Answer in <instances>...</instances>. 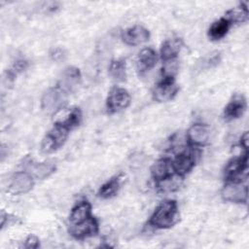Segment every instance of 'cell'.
Wrapping results in <instances>:
<instances>
[{"mask_svg": "<svg viewBox=\"0 0 249 249\" xmlns=\"http://www.w3.org/2000/svg\"><path fill=\"white\" fill-rule=\"evenodd\" d=\"M209 128L203 124H194L187 131V139L192 147H202L208 143Z\"/></svg>", "mask_w": 249, "mask_h": 249, "instance_id": "obj_14", "label": "cell"}, {"mask_svg": "<svg viewBox=\"0 0 249 249\" xmlns=\"http://www.w3.org/2000/svg\"><path fill=\"white\" fill-rule=\"evenodd\" d=\"M158 62V53L152 48L141 50L137 56V69L140 73H146L153 69Z\"/></svg>", "mask_w": 249, "mask_h": 249, "instance_id": "obj_18", "label": "cell"}, {"mask_svg": "<svg viewBox=\"0 0 249 249\" xmlns=\"http://www.w3.org/2000/svg\"><path fill=\"white\" fill-rule=\"evenodd\" d=\"M109 74L115 82L117 83L124 82L126 80L125 60L122 58L113 59L109 65Z\"/></svg>", "mask_w": 249, "mask_h": 249, "instance_id": "obj_22", "label": "cell"}, {"mask_svg": "<svg viewBox=\"0 0 249 249\" xmlns=\"http://www.w3.org/2000/svg\"><path fill=\"white\" fill-rule=\"evenodd\" d=\"M248 170V152L240 157L231 159L226 165L224 176L226 181H242L247 176Z\"/></svg>", "mask_w": 249, "mask_h": 249, "instance_id": "obj_6", "label": "cell"}, {"mask_svg": "<svg viewBox=\"0 0 249 249\" xmlns=\"http://www.w3.org/2000/svg\"><path fill=\"white\" fill-rule=\"evenodd\" d=\"M183 47V41L179 37H172L169 39H166L160 51V58L164 62H172L180 53Z\"/></svg>", "mask_w": 249, "mask_h": 249, "instance_id": "obj_16", "label": "cell"}, {"mask_svg": "<svg viewBox=\"0 0 249 249\" xmlns=\"http://www.w3.org/2000/svg\"><path fill=\"white\" fill-rule=\"evenodd\" d=\"M123 175L118 174L110 178L108 181H106L98 190V196L101 198H110L117 195L121 188Z\"/></svg>", "mask_w": 249, "mask_h": 249, "instance_id": "obj_20", "label": "cell"}, {"mask_svg": "<svg viewBox=\"0 0 249 249\" xmlns=\"http://www.w3.org/2000/svg\"><path fill=\"white\" fill-rule=\"evenodd\" d=\"M248 132L245 131L240 137V146L243 148L245 152H248Z\"/></svg>", "mask_w": 249, "mask_h": 249, "instance_id": "obj_25", "label": "cell"}, {"mask_svg": "<svg viewBox=\"0 0 249 249\" xmlns=\"http://www.w3.org/2000/svg\"><path fill=\"white\" fill-rule=\"evenodd\" d=\"M131 102L129 92L121 87L112 88L106 97L105 107L108 114H116L126 109Z\"/></svg>", "mask_w": 249, "mask_h": 249, "instance_id": "obj_3", "label": "cell"}, {"mask_svg": "<svg viewBox=\"0 0 249 249\" xmlns=\"http://www.w3.org/2000/svg\"><path fill=\"white\" fill-rule=\"evenodd\" d=\"M82 118L83 115L81 109L79 107H73L69 109L64 118L56 121L55 123H58L71 130L80 125V124L82 123Z\"/></svg>", "mask_w": 249, "mask_h": 249, "instance_id": "obj_23", "label": "cell"}, {"mask_svg": "<svg viewBox=\"0 0 249 249\" xmlns=\"http://www.w3.org/2000/svg\"><path fill=\"white\" fill-rule=\"evenodd\" d=\"M23 246H24L25 248H33V249L38 248V247L40 246V240H39V238H38L36 235H34V234H29V235L25 238Z\"/></svg>", "mask_w": 249, "mask_h": 249, "instance_id": "obj_24", "label": "cell"}, {"mask_svg": "<svg viewBox=\"0 0 249 249\" xmlns=\"http://www.w3.org/2000/svg\"><path fill=\"white\" fill-rule=\"evenodd\" d=\"M179 90L174 76H163L153 89V98L158 102H167L172 100Z\"/></svg>", "mask_w": 249, "mask_h": 249, "instance_id": "obj_5", "label": "cell"}, {"mask_svg": "<svg viewBox=\"0 0 249 249\" xmlns=\"http://www.w3.org/2000/svg\"><path fill=\"white\" fill-rule=\"evenodd\" d=\"M221 195L226 201L246 203L248 199V188L242 181H226Z\"/></svg>", "mask_w": 249, "mask_h": 249, "instance_id": "obj_7", "label": "cell"}, {"mask_svg": "<svg viewBox=\"0 0 249 249\" xmlns=\"http://www.w3.org/2000/svg\"><path fill=\"white\" fill-rule=\"evenodd\" d=\"M81 83L82 74L80 69L75 66H68L62 71L56 87L68 95L69 93L74 92Z\"/></svg>", "mask_w": 249, "mask_h": 249, "instance_id": "obj_10", "label": "cell"}, {"mask_svg": "<svg viewBox=\"0 0 249 249\" xmlns=\"http://www.w3.org/2000/svg\"><path fill=\"white\" fill-rule=\"evenodd\" d=\"M99 231V224L94 216H91L88 220L69 226L70 235L78 240H84L89 237L95 236Z\"/></svg>", "mask_w": 249, "mask_h": 249, "instance_id": "obj_11", "label": "cell"}, {"mask_svg": "<svg viewBox=\"0 0 249 249\" xmlns=\"http://www.w3.org/2000/svg\"><path fill=\"white\" fill-rule=\"evenodd\" d=\"M67 94H65L57 87L50 88L47 89L41 98V108L47 114L58 113L66 100Z\"/></svg>", "mask_w": 249, "mask_h": 249, "instance_id": "obj_4", "label": "cell"}, {"mask_svg": "<svg viewBox=\"0 0 249 249\" xmlns=\"http://www.w3.org/2000/svg\"><path fill=\"white\" fill-rule=\"evenodd\" d=\"M247 108V101L243 94L235 93L232 95L229 103L224 109V119L226 121H232L240 118Z\"/></svg>", "mask_w": 249, "mask_h": 249, "instance_id": "obj_13", "label": "cell"}, {"mask_svg": "<svg viewBox=\"0 0 249 249\" xmlns=\"http://www.w3.org/2000/svg\"><path fill=\"white\" fill-rule=\"evenodd\" d=\"M121 38L125 45L137 46L150 39L149 30L142 25H134L122 31Z\"/></svg>", "mask_w": 249, "mask_h": 249, "instance_id": "obj_12", "label": "cell"}, {"mask_svg": "<svg viewBox=\"0 0 249 249\" xmlns=\"http://www.w3.org/2000/svg\"><path fill=\"white\" fill-rule=\"evenodd\" d=\"M70 129L66 126L54 123L53 126L46 133L41 143V150L45 154H51L60 149L69 136Z\"/></svg>", "mask_w": 249, "mask_h": 249, "instance_id": "obj_2", "label": "cell"}, {"mask_svg": "<svg viewBox=\"0 0 249 249\" xmlns=\"http://www.w3.org/2000/svg\"><path fill=\"white\" fill-rule=\"evenodd\" d=\"M175 173L172 160L169 158H161L156 160L151 167V175L156 183L161 182Z\"/></svg>", "mask_w": 249, "mask_h": 249, "instance_id": "obj_15", "label": "cell"}, {"mask_svg": "<svg viewBox=\"0 0 249 249\" xmlns=\"http://www.w3.org/2000/svg\"><path fill=\"white\" fill-rule=\"evenodd\" d=\"M197 152L194 149V147L186 149L180 152L174 160H172L173 168L177 175L184 178L192 169L195 167L196 160H197Z\"/></svg>", "mask_w": 249, "mask_h": 249, "instance_id": "obj_8", "label": "cell"}, {"mask_svg": "<svg viewBox=\"0 0 249 249\" xmlns=\"http://www.w3.org/2000/svg\"><path fill=\"white\" fill-rule=\"evenodd\" d=\"M34 187V177L26 171H18L12 175L8 184V192L12 195H23Z\"/></svg>", "mask_w": 249, "mask_h": 249, "instance_id": "obj_9", "label": "cell"}, {"mask_svg": "<svg viewBox=\"0 0 249 249\" xmlns=\"http://www.w3.org/2000/svg\"><path fill=\"white\" fill-rule=\"evenodd\" d=\"M231 25V21L226 17L215 20L208 28V37L213 41L221 40L227 35Z\"/></svg>", "mask_w": 249, "mask_h": 249, "instance_id": "obj_19", "label": "cell"}, {"mask_svg": "<svg viewBox=\"0 0 249 249\" xmlns=\"http://www.w3.org/2000/svg\"><path fill=\"white\" fill-rule=\"evenodd\" d=\"M179 217L177 201L174 199H165L156 207L148 223L156 229L164 230L175 226L179 221Z\"/></svg>", "mask_w": 249, "mask_h": 249, "instance_id": "obj_1", "label": "cell"}, {"mask_svg": "<svg viewBox=\"0 0 249 249\" xmlns=\"http://www.w3.org/2000/svg\"><path fill=\"white\" fill-rule=\"evenodd\" d=\"M56 169L55 162L53 160H45L42 162H36L34 164H31L30 170L31 175L39 180L46 179L50 177Z\"/></svg>", "mask_w": 249, "mask_h": 249, "instance_id": "obj_21", "label": "cell"}, {"mask_svg": "<svg viewBox=\"0 0 249 249\" xmlns=\"http://www.w3.org/2000/svg\"><path fill=\"white\" fill-rule=\"evenodd\" d=\"M91 216V204L88 200H81L71 209L69 215V226L82 223Z\"/></svg>", "mask_w": 249, "mask_h": 249, "instance_id": "obj_17", "label": "cell"}]
</instances>
